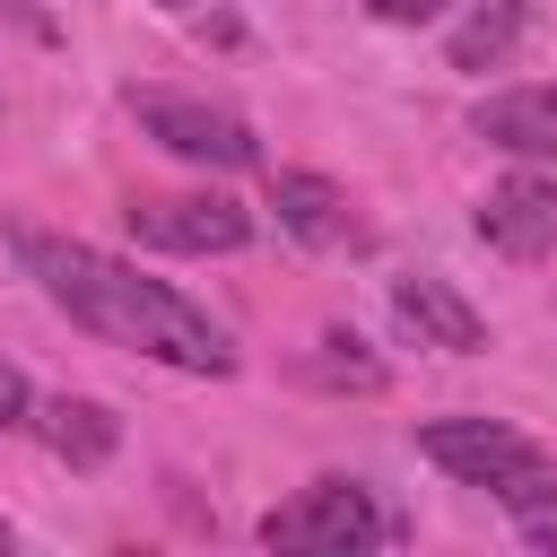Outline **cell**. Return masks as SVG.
<instances>
[{
    "mask_svg": "<svg viewBox=\"0 0 557 557\" xmlns=\"http://www.w3.org/2000/svg\"><path fill=\"white\" fill-rule=\"evenodd\" d=\"M366 9H374L383 26H426V17H444L453 0H366Z\"/></svg>",
    "mask_w": 557,
    "mask_h": 557,
    "instance_id": "cell-14",
    "label": "cell"
},
{
    "mask_svg": "<svg viewBox=\"0 0 557 557\" xmlns=\"http://www.w3.org/2000/svg\"><path fill=\"white\" fill-rule=\"evenodd\" d=\"M131 113H139V131H148L157 148H174V157H191V165H218V174L261 165V139H252L235 113H218V104H191V96H131Z\"/></svg>",
    "mask_w": 557,
    "mask_h": 557,
    "instance_id": "cell-4",
    "label": "cell"
},
{
    "mask_svg": "<svg viewBox=\"0 0 557 557\" xmlns=\"http://www.w3.org/2000/svg\"><path fill=\"white\" fill-rule=\"evenodd\" d=\"M26 261H35L44 287L70 305V322H87L96 339L139 348V357L183 366V374H235L226 331H218L200 305H183L165 278H139V270H122V261L96 252V244H52V235H26Z\"/></svg>",
    "mask_w": 557,
    "mask_h": 557,
    "instance_id": "cell-1",
    "label": "cell"
},
{
    "mask_svg": "<svg viewBox=\"0 0 557 557\" xmlns=\"http://www.w3.org/2000/svg\"><path fill=\"white\" fill-rule=\"evenodd\" d=\"M270 209H278V226L296 244H339L348 235V200L322 174H270Z\"/></svg>",
    "mask_w": 557,
    "mask_h": 557,
    "instance_id": "cell-10",
    "label": "cell"
},
{
    "mask_svg": "<svg viewBox=\"0 0 557 557\" xmlns=\"http://www.w3.org/2000/svg\"><path fill=\"white\" fill-rule=\"evenodd\" d=\"M165 9H200V0H165Z\"/></svg>",
    "mask_w": 557,
    "mask_h": 557,
    "instance_id": "cell-16",
    "label": "cell"
},
{
    "mask_svg": "<svg viewBox=\"0 0 557 557\" xmlns=\"http://www.w3.org/2000/svg\"><path fill=\"white\" fill-rule=\"evenodd\" d=\"M392 313H400V331H418V348H453V357H479L487 348V322L444 278H400L392 287Z\"/></svg>",
    "mask_w": 557,
    "mask_h": 557,
    "instance_id": "cell-7",
    "label": "cell"
},
{
    "mask_svg": "<svg viewBox=\"0 0 557 557\" xmlns=\"http://www.w3.org/2000/svg\"><path fill=\"white\" fill-rule=\"evenodd\" d=\"M305 374H313V383H331V392H383V357H374L357 331H322Z\"/></svg>",
    "mask_w": 557,
    "mask_h": 557,
    "instance_id": "cell-12",
    "label": "cell"
},
{
    "mask_svg": "<svg viewBox=\"0 0 557 557\" xmlns=\"http://www.w3.org/2000/svg\"><path fill=\"white\" fill-rule=\"evenodd\" d=\"M261 540L270 548H331V557H357L374 540H392V522L374 513V496L357 479H313L296 505H270L261 513Z\"/></svg>",
    "mask_w": 557,
    "mask_h": 557,
    "instance_id": "cell-2",
    "label": "cell"
},
{
    "mask_svg": "<svg viewBox=\"0 0 557 557\" xmlns=\"http://www.w3.org/2000/svg\"><path fill=\"white\" fill-rule=\"evenodd\" d=\"M479 235L505 252V261H540L557 252V183L548 174H505L479 209Z\"/></svg>",
    "mask_w": 557,
    "mask_h": 557,
    "instance_id": "cell-6",
    "label": "cell"
},
{
    "mask_svg": "<svg viewBox=\"0 0 557 557\" xmlns=\"http://www.w3.org/2000/svg\"><path fill=\"white\" fill-rule=\"evenodd\" d=\"M44 444H52L70 470H104V461H113V444H122V418H113L104 400H78V392H61V400L44 409Z\"/></svg>",
    "mask_w": 557,
    "mask_h": 557,
    "instance_id": "cell-9",
    "label": "cell"
},
{
    "mask_svg": "<svg viewBox=\"0 0 557 557\" xmlns=\"http://www.w3.org/2000/svg\"><path fill=\"white\" fill-rule=\"evenodd\" d=\"M470 131L505 157H548L557 148V87H496V96H479Z\"/></svg>",
    "mask_w": 557,
    "mask_h": 557,
    "instance_id": "cell-8",
    "label": "cell"
},
{
    "mask_svg": "<svg viewBox=\"0 0 557 557\" xmlns=\"http://www.w3.org/2000/svg\"><path fill=\"white\" fill-rule=\"evenodd\" d=\"M0 548H9V522H0Z\"/></svg>",
    "mask_w": 557,
    "mask_h": 557,
    "instance_id": "cell-17",
    "label": "cell"
},
{
    "mask_svg": "<svg viewBox=\"0 0 557 557\" xmlns=\"http://www.w3.org/2000/svg\"><path fill=\"white\" fill-rule=\"evenodd\" d=\"M418 453H426L444 479H461V487H505V479L540 470V444L513 435L505 418H426V426H418Z\"/></svg>",
    "mask_w": 557,
    "mask_h": 557,
    "instance_id": "cell-3",
    "label": "cell"
},
{
    "mask_svg": "<svg viewBox=\"0 0 557 557\" xmlns=\"http://www.w3.org/2000/svg\"><path fill=\"white\" fill-rule=\"evenodd\" d=\"M122 218H131V235H139V244H157V252H235V244L252 235V209H244V200H226V191L131 200Z\"/></svg>",
    "mask_w": 557,
    "mask_h": 557,
    "instance_id": "cell-5",
    "label": "cell"
},
{
    "mask_svg": "<svg viewBox=\"0 0 557 557\" xmlns=\"http://www.w3.org/2000/svg\"><path fill=\"white\" fill-rule=\"evenodd\" d=\"M26 409H35V400H26V374L0 357V426H26Z\"/></svg>",
    "mask_w": 557,
    "mask_h": 557,
    "instance_id": "cell-15",
    "label": "cell"
},
{
    "mask_svg": "<svg viewBox=\"0 0 557 557\" xmlns=\"http://www.w3.org/2000/svg\"><path fill=\"white\" fill-rule=\"evenodd\" d=\"M522 26H531L522 0H487V9H470V17L453 26V70H496V61L522 44Z\"/></svg>",
    "mask_w": 557,
    "mask_h": 557,
    "instance_id": "cell-11",
    "label": "cell"
},
{
    "mask_svg": "<svg viewBox=\"0 0 557 557\" xmlns=\"http://www.w3.org/2000/svg\"><path fill=\"white\" fill-rule=\"evenodd\" d=\"M496 496H505V505L522 513V540H531V548H557V487H540V470L505 479Z\"/></svg>",
    "mask_w": 557,
    "mask_h": 557,
    "instance_id": "cell-13",
    "label": "cell"
}]
</instances>
